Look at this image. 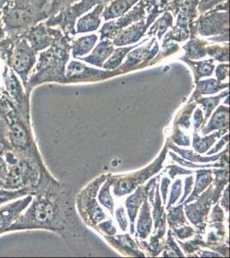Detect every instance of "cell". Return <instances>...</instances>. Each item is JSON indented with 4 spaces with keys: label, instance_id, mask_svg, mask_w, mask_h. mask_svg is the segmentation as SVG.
<instances>
[{
    "label": "cell",
    "instance_id": "e575fe53",
    "mask_svg": "<svg viewBox=\"0 0 230 258\" xmlns=\"http://www.w3.org/2000/svg\"><path fill=\"white\" fill-rule=\"evenodd\" d=\"M114 179H108L107 182H105V184L103 185L99 195L100 203H102L104 207H106L112 214H113V210H114V201H113V198L111 197L109 191H110L111 184L114 182Z\"/></svg>",
    "mask_w": 230,
    "mask_h": 258
},
{
    "label": "cell",
    "instance_id": "f546056e",
    "mask_svg": "<svg viewBox=\"0 0 230 258\" xmlns=\"http://www.w3.org/2000/svg\"><path fill=\"white\" fill-rule=\"evenodd\" d=\"M207 54L219 62L227 63L229 60V43L222 45H208Z\"/></svg>",
    "mask_w": 230,
    "mask_h": 258
},
{
    "label": "cell",
    "instance_id": "83f0119b",
    "mask_svg": "<svg viewBox=\"0 0 230 258\" xmlns=\"http://www.w3.org/2000/svg\"><path fill=\"white\" fill-rule=\"evenodd\" d=\"M139 44L133 45L131 47H120V48L114 49V53H112L113 55L108 59V61L103 64L102 68L106 70H116L117 68L122 64L123 60L125 59L129 52L134 49Z\"/></svg>",
    "mask_w": 230,
    "mask_h": 258
},
{
    "label": "cell",
    "instance_id": "b9f144b4",
    "mask_svg": "<svg viewBox=\"0 0 230 258\" xmlns=\"http://www.w3.org/2000/svg\"><path fill=\"white\" fill-rule=\"evenodd\" d=\"M167 248L169 249V251L165 253L164 255L166 256H170V255H177V256H182V253H181V249H179V247L176 245V243L174 242V239L172 238V234L171 232H169V238L167 241Z\"/></svg>",
    "mask_w": 230,
    "mask_h": 258
},
{
    "label": "cell",
    "instance_id": "ab89813d",
    "mask_svg": "<svg viewBox=\"0 0 230 258\" xmlns=\"http://www.w3.org/2000/svg\"><path fill=\"white\" fill-rule=\"evenodd\" d=\"M196 103H191L189 105L187 106V109L184 110L183 113L181 114V117L179 118V120H176L175 125H180L184 128H189L190 127V118H191V114H192L193 109H195Z\"/></svg>",
    "mask_w": 230,
    "mask_h": 258
},
{
    "label": "cell",
    "instance_id": "7402d4cb",
    "mask_svg": "<svg viewBox=\"0 0 230 258\" xmlns=\"http://www.w3.org/2000/svg\"><path fill=\"white\" fill-rule=\"evenodd\" d=\"M97 40L98 36L96 35H85L76 40H73L70 47L73 58L79 59L82 56L90 53L93 49Z\"/></svg>",
    "mask_w": 230,
    "mask_h": 258
},
{
    "label": "cell",
    "instance_id": "8992f818",
    "mask_svg": "<svg viewBox=\"0 0 230 258\" xmlns=\"http://www.w3.org/2000/svg\"><path fill=\"white\" fill-rule=\"evenodd\" d=\"M112 0H79L65 9L62 10L55 15L50 16L44 23L47 26L57 28L61 30L64 35L75 36L76 35V19L85 12H89L94 6L99 4H108Z\"/></svg>",
    "mask_w": 230,
    "mask_h": 258
},
{
    "label": "cell",
    "instance_id": "1f68e13d",
    "mask_svg": "<svg viewBox=\"0 0 230 258\" xmlns=\"http://www.w3.org/2000/svg\"><path fill=\"white\" fill-rule=\"evenodd\" d=\"M108 239L118 248L125 249L126 253H130V254L135 255H142V254L136 249L134 242L129 237L128 235L118 236L115 238H108Z\"/></svg>",
    "mask_w": 230,
    "mask_h": 258
},
{
    "label": "cell",
    "instance_id": "74e56055",
    "mask_svg": "<svg viewBox=\"0 0 230 258\" xmlns=\"http://www.w3.org/2000/svg\"><path fill=\"white\" fill-rule=\"evenodd\" d=\"M48 1V13L50 16L55 15L62 10L76 3L79 0H47Z\"/></svg>",
    "mask_w": 230,
    "mask_h": 258
},
{
    "label": "cell",
    "instance_id": "ba28073f",
    "mask_svg": "<svg viewBox=\"0 0 230 258\" xmlns=\"http://www.w3.org/2000/svg\"><path fill=\"white\" fill-rule=\"evenodd\" d=\"M153 1L154 0H139L133 7V9L128 11L119 18L118 20L104 24L100 30L101 41L104 39L113 40L119 33L125 30V28L130 26L133 23H137L138 21L145 18L147 12H149L153 5Z\"/></svg>",
    "mask_w": 230,
    "mask_h": 258
},
{
    "label": "cell",
    "instance_id": "ee69618b",
    "mask_svg": "<svg viewBox=\"0 0 230 258\" xmlns=\"http://www.w3.org/2000/svg\"><path fill=\"white\" fill-rule=\"evenodd\" d=\"M181 245L183 247V249L186 250V252L188 254L193 252L196 249H198V247L200 245H205L201 238H199V237H196L195 239L193 240L189 241V242H186V243H181L180 241Z\"/></svg>",
    "mask_w": 230,
    "mask_h": 258
},
{
    "label": "cell",
    "instance_id": "680465c9",
    "mask_svg": "<svg viewBox=\"0 0 230 258\" xmlns=\"http://www.w3.org/2000/svg\"><path fill=\"white\" fill-rule=\"evenodd\" d=\"M6 30H5V26H4L3 20H2V17H1V14H0V41L2 40V39L5 38L6 37Z\"/></svg>",
    "mask_w": 230,
    "mask_h": 258
},
{
    "label": "cell",
    "instance_id": "d6986e66",
    "mask_svg": "<svg viewBox=\"0 0 230 258\" xmlns=\"http://www.w3.org/2000/svg\"><path fill=\"white\" fill-rule=\"evenodd\" d=\"M139 0H114L104 7L102 13L105 21L119 18L130 11Z\"/></svg>",
    "mask_w": 230,
    "mask_h": 258
},
{
    "label": "cell",
    "instance_id": "d6a6232c",
    "mask_svg": "<svg viewBox=\"0 0 230 258\" xmlns=\"http://www.w3.org/2000/svg\"><path fill=\"white\" fill-rule=\"evenodd\" d=\"M169 147L171 149L175 151L176 153H179L180 155L184 158L185 159H187L188 161L192 162H199V163H208V162L216 161L219 158H221V155L223 154H218V155L213 156L210 158H204V157H201V156L197 155L195 153L192 152V151H187V150H181L178 147H175V146H169Z\"/></svg>",
    "mask_w": 230,
    "mask_h": 258
},
{
    "label": "cell",
    "instance_id": "4fadbf2b",
    "mask_svg": "<svg viewBox=\"0 0 230 258\" xmlns=\"http://www.w3.org/2000/svg\"><path fill=\"white\" fill-rule=\"evenodd\" d=\"M63 34L57 28L47 26L43 21L27 30L24 36L29 45L39 53L51 47Z\"/></svg>",
    "mask_w": 230,
    "mask_h": 258
},
{
    "label": "cell",
    "instance_id": "7bdbcfd3",
    "mask_svg": "<svg viewBox=\"0 0 230 258\" xmlns=\"http://www.w3.org/2000/svg\"><path fill=\"white\" fill-rule=\"evenodd\" d=\"M172 140L175 144L179 145V146H185V147L190 146L189 137L187 135H185L178 127L175 128V134L173 135Z\"/></svg>",
    "mask_w": 230,
    "mask_h": 258
},
{
    "label": "cell",
    "instance_id": "9f6ffc18",
    "mask_svg": "<svg viewBox=\"0 0 230 258\" xmlns=\"http://www.w3.org/2000/svg\"><path fill=\"white\" fill-rule=\"evenodd\" d=\"M228 135H226L225 137H223V138L221 139V141H220V142H219L218 144L216 145V147H215V148H213L211 151H210V153H208L209 155H211V154H213V153H216L218 152V151H220L221 150V147H223L226 143H227V141H228Z\"/></svg>",
    "mask_w": 230,
    "mask_h": 258
},
{
    "label": "cell",
    "instance_id": "7c38bea8",
    "mask_svg": "<svg viewBox=\"0 0 230 258\" xmlns=\"http://www.w3.org/2000/svg\"><path fill=\"white\" fill-rule=\"evenodd\" d=\"M166 153L167 147L163 150L160 157L151 165H149V167L131 176H125L124 179H118V182L114 185V193L117 197H122L125 194L130 193L131 191L137 188L138 185L145 182L147 179L149 178L162 169Z\"/></svg>",
    "mask_w": 230,
    "mask_h": 258
},
{
    "label": "cell",
    "instance_id": "9a60e30c",
    "mask_svg": "<svg viewBox=\"0 0 230 258\" xmlns=\"http://www.w3.org/2000/svg\"><path fill=\"white\" fill-rule=\"evenodd\" d=\"M213 186L203 194L198 199V202L189 206H186V212L188 219L192 224L204 232L205 228L204 221L206 220L207 214L210 210V204L212 203Z\"/></svg>",
    "mask_w": 230,
    "mask_h": 258
},
{
    "label": "cell",
    "instance_id": "6f0895ef",
    "mask_svg": "<svg viewBox=\"0 0 230 258\" xmlns=\"http://www.w3.org/2000/svg\"><path fill=\"white\" fill-rule=\"evenodd\" d=\"M221 205L226 209V211H228V187L226 188L224 192V196L221 199Z\"/></svg>",
    "mask_w": 230,
    "mask_h": 258
},
{
    "label": "cell",
    "instance_id": "60d3db41",
    "mask_svg": "<svg viewBox=\"0 0 230 258\" xmlns=\"http://www.w3.org/2000/svg\"><path fill=\"white\" fill-rule=\"evenodd\" d=\"M181 194V179H177L175 181V183L173 184L172 191H171V197L169 200V204L167 209H169L171 208V206L175 204V202L177 201L178 198L180 197Z\"/></svg>",
    "mask_w": 230,
    "mask_h": 258
},
{
    "label": "cell",
    "instance_id": "9c48e42d",
    "mask_svg": "<svg viewBox=\"0 0 230 258\" xmlns=\"http://www.w3.org/2000/svg\"><path fill=\"white\" fill-rule=\"evenodd\" d=\"M148 40L149 39L146 38L134 49L129 52L125 61L117 68L120 74L151 66L152 59L160 51V47L156 37H153L149 41Z\"/></svg>",
    "mask_w": 230,
    "mask_h": 258
},
{
    "label": "cell",
    "instance_id": "5bb4252c",
    "mask_svg": "<svg viewBox=\"0 0 230 258\" xmlns=\"http://www.w3.org/2000/svg\"><path fill=\"white\" fill-rule=\"evenodd\" d=\"M32 201V196H25L0 205V237L14 223Z\"/></svg>",
    "mask_w": 230,
    "mask_h": 258
},
{
    "label": "cell",
    "instance_id": "836d02e7",
    "mask_svg": "<svg viewBox=\"0 0 230 258\" xmlns=\"http://www.w3.org/2000/svg\"><path fill=\"white\" fill-rule=\"evenodd\" d=\"M214 173L216 174L215 179V189L213 191L212 203H217L219 198L221 197V190L228 182V171L225 170H215Z\"/></svg>",
    "mask_w": 230,
    "mask_h": 258
},
{
    "label": "cell",
    "instance_id": "52a82bcc",
    "mask_svg": "<svg viewBox=\"0 0 230 258\" xmlns=\"http://www.w3.org/2000/svg\"><path fill=\"white\" fill-rule=\"evenodd\" d=\"M37 55L38 53L29 45L24 35L16 39L8 67L14 71L24 87L36 64Z\"/></svg>",
    "mask_w": 230,
    "mask_h": 258
},
{
    "label": "cell",
    "instance_id": "e0dca14e",
    "mask_svg": "<svg viewBox=\"0 0 230 258\" xmlns=\"http://www.w3.org/2000/svg\"><path fill=\"white\" fill-rule=\"evenodd\" d=\"M114 46L113 41L109 39H104L100 41L99 44L96 46V48H94L93 52L90 55L79 59L98 68H102L106 59L109 58V56L114 53Z\"/></svg>",
    "mask_w": 230,
    "mask_h": 258
},
{
    "label": "cell",
    "instance_id": "6da1fadb",
    "mask_svg": "<svg viewBox=\"0 0 230 258\" xmlns=\"http://www.w3.org/2000/svg\"><path fill=\"white\" fill-rule=\"evenodd\" d=\"M66 195L47 169L41 170L32 201L6 233L47 230L61 233L67 226Z\"/></svg>",
    "mask_w": 230,
    "mask_h": 258
},
{
    "label": "cell",
    "instance_id": "c3c4849f",
    "mask_svg": "<svg viewBox=\"0 0 230 258\" xmlns=\"http://www.w3.org/2000/svg\"><path fill=\"white\" fill-rule=\"evenodd\" d=\"M169 175L171 176V178H174L177 175H187V174H192V171L191 170H184L180 166H176V165H172V166H169Z\"/></svg>",
    "mask_w": 230,
    "mask_h": 258
},
{
    "label": "cell",
    "instance_id": "2e32d148",
    "mask_svg": "<svg viewBox=\"0 0 230 258\" xmlns=\"http://www.w3.org/2000/svg\"><path fill=\"white\" fill-rule=\"evenodd\" d=\"M158 178H153L151 181L147 184L146 187H139L133 195H131L128 199L125 202V206L128 211L129 217L131 220V232L134 233V221L137 216V211L139 209L140 204L143 203L147 195L149 194V188H151V185L157 181Z\"/></svg>",
    "mask_w": 230,
    "mask_h": 258
},
{
    "label": "cell",
    "instance_id": "f5cc1de1",
    "mask_svg": "<svg viewBox=\"0 0 230 258\" xmlns=\"http://www.w3.org/2000/svg\"><path fill=\"white\" fill-rule=\"evenodd\" d=\"M192 184H193V177L192 176H189L186 179V187H185V194H184V197H182V199L180 202V204L183 203L185 202V200L187 198V196L189 195L190 192L192 190Z\"/></svg>",
    "mask_w": 230,
    "mask_h": 258
},
{
    "label": "cell",
    "instance_id": "d4e9b609",
    "mask_svg": "<svg viewBox=\"0 0 230 258\" xmlns=\"http://www.w3.org/2000/svg\"><path fill=\"white\" fill-rule=\"evenodd\" d=\"M152 219L149 212V205L147 199L143 200V204L140 211L137 223V234L139 238H146L151 231Z\"/></svg>",
    "mask_w": 230,
    "mask_h": 258
},
{
    "label": "cell",
    "instance_id": "e7e4bbea",
    "mask_svg": "<svg viewBox=\"0 0 230 258\" xmlns=\"http://www.w3.org/2000/svg\"><path fill=\"white\" fill-rule=\"evenodd\" d=\"M1 121H2V120H1V119H0V122H1Z\"/></svg>",
    "mask_w": 230,
    "mask_h": 258
},
{
    "label": "cell",
    "instance_id": "f1b7e54d",
    "mask_svg": "<svg viewBox=\"0 0 230 258\" xmlns=\"http://www.w3.org/2000/svg\"><path fill=\"white\" fill-rule=\"evenodd\" d=\"M227 128L220 129V131L215 133L213 135L205 137V138H201L198 136V134L195 133L193 135V148L198 152V153H204L207 150L209 149L213 143L216 141V138H219L220 136L227 133Z\"/></svg>",
    "mask_w": 230,
    "mask_h": 258
},
{
    "label": "cell",
    "instance_id": "d590c367",
    "mask_svg": "<svg viewBox=\"0 0 230 258\" xmlns=\"http://www.w3.org/2000/svg\"><path fill=\"white\" fill-rule=\"evenodd\" d=\"M166 220H168V222L172 228H176L186 223V218L182 211V206L179 205L177 208H175L169 212L168 216H166Z\"/></svg>",
    "mask_w": 230,
    "mask_h": 258
},
{
    "label": "cell",
    "instance_id": "44dd1931",
    "mask_svg": "<svg viewBox=\"0 0 230 258\" xmlns=\"http://www.w3.org/2000/svg\"><path fill=\"white\" fill-rule=\"evenodd\" d=\"M228 86H229L228 83L222 84L215 79H210V80H203V81L198 80V82H196V90L190 102L198 99L201 95L214 94L222 89L227 88Z\"/></svg>",
    "mask_w": 230,
    "mask_h": 258
},
{
    "label": "cell",
    "instance_id": "03108f58",
    "mask_svg": "<svg viewBox=\"0 0 230 258\" xmlns=\"http://www.w3.org/2000/svg\"><path fill=\"white\" fill-rule=\"evenodd\" d=\"M2 121H3V120H2ZM2 121H1V122H0V123H2Z\"/></svg>",
    "mask_w": 230,
    "mask_h": 258
},
{
    "label": "cell",
    "instance_id": "6125c7cd",
    "mask_svg": "<svg viewBox=\"0 0 230 258\" xmlns=\"http://www.w3.org/2000/svg\"><path fill=\"white\" fill-rule=\"evenodd\" d=\"M7 192H8L7 189H3V188H0V197H1V196H3V195H5L6 193H7Z\"/></svg>",
    "mask_w": 230,
    "mask_h": 258
},
{
    "label": "cell",
    "instance_id": "5b68a950",
    "mask_svg": "<svg viewBox=\"0 0 230 258\" xmlns=\"http://www.w3.org/2000/svg\"><path fill=\"white\" fill-rule=\"evenodd\" d=\"M194 34L213 42H228V1L201 14L194 22Z\"/></svg>",
    "mask_w": 230,
    "mask_h": 258
},
{
    "label": "cell",
    "instance_id": "ffe728a7",
    "mask_svg": "<svg viewBox=\"0 0 230 258\" xmlns=\"http://www.w3.org/2000/svg\"><path fill=\"white\" fill-rule=\"evenodd\" d=\"M209 41L202 40L194 36L190 38V41L183 47L185 50V58L192 60L200 59L207 55V47Z\"/></svg>",
    "mask_w": 230,
    "mask_h": 258
},
{
    "label": "cell",
    "instance_id": "be15d7a7",
    "mask_svg": "<svg viewBox=\"0 0 230 258\" xmlns=\"http://www.w3.org/2000/svg\"><path fill=\"white\" fill-rule=\"evenodd\" d=\"M0 188H3V182H1V181H0Z\"/></svg>",
    "mask_w": 230,
    "mask_h": 258
},
{
    "label": "cell",
    "instance_id": "f6af8a7d",
    "mask_svg": "<svg viewBox=\"0 0 230 258\" xmlns=\"http://www.w3.org/2000/svg\"><path fill=\"white\" fill-rule=\"evenodd\" d=\"M216 80L221 82L223 80H227V77L229 75V64L227 63H221L218 64L215 71Z\"/></svg>",
    "mask_w": 230,
    "mask_h": 258
},
{
    "label": "cell",
    "instance_id": "277c9868",
    "mask_svg": "<svg viewBox=\"0 0 230 258\" xmlns=\"http://www.w3.org/2000/svg\"><path fill=\"white\" fill-rule=\"evenodd\" d=\"M3 156L7 165V175L3 182L4 189L32 188L35 191L41 170L46 169L42 159L25 155L12 148L6 151Z\"/></svg>",
    "mask_w": 230,
    "mask_h": 258
},
{
    "label": "cell",
    "instance_id": "91938a15",
    "mask_svg": "<svg viewBox=\"0 0 230 258\" xmlns=\"http://www.w3.org/2000/svg\"><path fill=\"white\" fill-rule=\"evenodd\" d=\"M202 256H217L215 253L207 252V251H202Z\"/></svg>",
    "mask_w": 230,
    "mask_h": 258
},
{
    "label": "cell",
    "instance_id": "11a10c76",
    "mask_svg": "<svg viewBox=\"0 0 230 258\" xmlns=\"http://www.w3.org/2000/svg\"><path fill=\"white\" fill-rule=\"evenodd\" d=\"M170 4H171V11L173 12L174 16H176L179 10L181 8V6L183 5L187 0H169Z\"/></svg>",
    "mask_w": 230,
    "mask_h": 258
},
{
    "label": "cell",
    "instance_id": "484cf974",
    "mask_svg": "<svg viewBox=\"0 0 230 258\" xmlns=\"http://www.w3.org/2000/svg\"><path fill=\"white\" fill-rule=\"evenodd\" d=\"M174 24V16L169 12H163V16L154 22L150 27L148 35L154 36L157 35L159 40L163 38V35L167 32L169 28L173 27Z\"/></svg>",
    "mask_w": 230,
    "mask_h": 258
},
{
    "label": "cell",
    "instance_id": "681fc988",
    "mask_svg": "<svg viewBox=\"0 0 230 258\" xmlns=\"http://www.w3.org/2000/svg\"><path fill=\"white\" fill-rule=\"evenodd\" d=\"M223 212L218 205H216L213 209L212 214L210 217V222H221L223 220Z\"/></svg>",
    "mask_w": 230,
    "mask_h": 258
},
{
    "label": "cell",
    "instance_id": "7a4b0ae2",
    "mask_svg": "<svg viewBox=\"0 0 230 258\" xmlns=\"http://www.w3.org/2000/svg\"><path fill=\"white\" fill-rule=\"evenodd\" d=\"M73 36L63 35L51 47L39 53L35 68L24 88L31 96L33 90L46 83L65 84V67L70 59Z\"/></svg>",
    "mask_w": 230,
    "mask_h": 258
},
{
    "label": "cell",
    "instance_id": "db71d44e",
    "mask_svg": "<svg viewBox=\"0 0 230 258\" xmlns=\"http://www.w3.org/2000/svg\"><path fill=\"white\" fill-rule=\"evenodd\" d=\"M169 183H170V179L167 178V177H164L163 179V181H162V183H161V191H162V194H163V203H164V204L166 203L167 193H168Z\"/></svg>",
    "mask_w": 230,
    "mask_h": 258
},
{
    "label": "cell",
    "instance_id": "7dc6e473",
    "mask_svg": "<svg viewBox=\"0 0 230 258\" xmlns=\"http://www.w3.org/2000/svg\"><path fill=\"white\" fill-rule=\"evenodd\" d=\"M116 217L120 228L122 229V231H125L126 230V226H127V221H126V219H125V210H124L123 207L117 209Z\"/></svg>",
    "mask_w": 230,
    "mask_h": 258
},
{
    "label": "cell",
    "instance_id": "bcb514c9",
    "mask_svg": "<svg viewBox=\"0 0 230 258\" xmlns=\"http://www.w3.org/2000/svg\"><path fill=\"white\" fill-rule=\"evenodd\" d=\"M174 232L180 239H185V238H190L191 236H192L194 233V230L190 226H185V227H180V228H177V227L174 228Z\"/></svg>",
    "mask_w": 230,
    "mask_h": 258
},
{
    "label": "cell",
    "instance_id": "816d5d0a",
    "mask_svg": "<svg viewBox=\"0 0 230 258\" xmlns=\"http://www.w3.org/2000/svg\"><path fill=\"white\" fill-rule=\"evenodd\" d=\"M193 126L196 131L198 130L202 123H203V114H202V110L200 109H197L195 113H194V116H193Z\"/></svg>",
    "mask_w": 230,
    "mask_h": 258
},
{
    "label": "cell",
    "instance_id": "8d00e7d4",
    "mask_svg": "<svg viewBox=\"0 0 230 258\" xmlns=\"http://www.w3.org/2000/svg\"><path fill=\"white\" fill-rule=\"evenodd\" d=\"M34 194V189L32 188H22V189H18V190H8L7 193L5 194L3 196L0 197V205H2L4 203H9L11 201L18 199L20 197H25Z\"/></svg>",
    "mask_w": 230,
    "mask_h": 258
},
{
    "label": "cell",
    "instance_id": "94428289",
    "mask_svg": "<svg viewBox=\"0 0 230 258\" xmlns=\"http://www.w3.org/2000/svg\"><path fill=\"white\" fill-rule=\"evenodd\" d=\"M9 0H0V11L3 8L4 6H6V4L8 2Z\"/></svg>",
    "mask_w": 230,
    "mask_h": 258
},
{
    "label": "cell",
    "instance_id": "4dcf8cb0",
    "mask_svg": "<svg viewBox=\"0 0 230 258\" xmlns=\"http://www.w3.org/2000/svg\"><path fill=\"white\" fill-rule=\"evenodd\" d=\"M228 91H223L221 94L219 95L217 97H199L195 101L197 103H199L202 106V109L204 111L205 114V120L208 119L210 116V113L212 112L213 109L216 108V106L218 105L219 102L221 98L225 97H228Z\"/></svg>",
    "mask_w": 230,
    "mask_h": 258
},
{
    "label": "cell",
    "instance_id": "4316f807",
    "mask_svg": "<svg viewBox=\"0 0 230 258\" xmlns=\"http://www.w3.org/2000/svg\"><path fill=\"white\" fill-rule=\"evenodd\" d=\"M212 171L211 170H199L197 171V181H196L195 188L192 192L191 197L187 199V203H191L193 200L197 199L199 195L208 187V185L210 184L212 182V177H211Z\"/></svg>",
    "mask_w": 230,
    "mask_h": 258
},
{
    "label": "cell",
    "instance_id": "3957f363",
    "mask_svg": "<svg viewBox=\"0 0 230 258\" xmlns=\"http://www.w3.org/2000/svg\"><path fill=\"white\" fill-rule=\"evenodd\" d=\"M6 35L18 37L49 18L47 0H9L0 11Z\"/></svg>",
    "mask_w": 230,
    "mask_h": 258
},
{
    "label": "cell",
    "instance_id": "8fae6325",
    "mask_svg": "<svg viewBox=\"0 0 230 258\" xmlns=\"http://www.w3.org/2000/svg\"><path fill=\"white\" fill-rule=\"evenodd\" d=\"M117 70H98L89 68L81 62L73 61L65 68V84L76 82H96L119 75Z\"/></svg>",
    "mask_w": 230,
    "mask_h": 258
},
{
    "label": "cell",
    "instance_id": "30bf717a",
    "mask_svg": "<svg viewBox=\"0 0 230 258\" xmlns=\"http://www.w3.org/2000/svg\"><path fill=\"white\" fill-rule=\"evenodd\" d=\"M5 90L21 114L30 117V95L28 94L23 83L12 68L6 66L3 72Z\"/></svg>",
    "mask_w": 230,
    "mask_h": 258
},
{
    "label": "cell",
    "instance_id": "f907efd6",
    "mask_svg": "<svg viewBox=\"0 0 230 258\" xmlns=\"http://www.w3.org/2000/svg\"><path fill=\"white\" fill-rule=\"evenodd\" d=\"M99 227L102 229L103 232H106L107 234L114 235L116 233V229H115L110 220L106 221V222H103V223L100 224Z\"/></svg>",
    "mask_w": 230,
    "mask_h": 258
},
{
    "label": "cell",
    "instance_id": "f35d334b",
    "mask_svg": "<svg viewBox=\"0 0 230 258\" xmlns=\"http://www.w3.org/2000/svg\"><path fill=\"white\" fill-rule=\"evenodd\" d=\"M228 0H199L197 5V13L201 15L205 12H209L220 4L224 3Z\"/></svg>",
    "mask_w": 230,
    "mask_h": 258
},
{
    "label": "cell",
    "instance_id": "603a6c76",
    "mask_svg": "<svg viewBox=\"0 0 230 258\" xmlns=\"http://www.w3.org/2000/svg\"><path fill=\"white\" fill-rule=\"evenodd\" d=\"M181 59L192 68L193 74H194L195 83L198 82V80L203 77L212 75L215 71V64H214V59H207V60H203V61H195V60L187 59L183 56V57H181Z\"/></svg>",
    "mask_w": 230,
    "mask_h": 258
},
{
    "label": "cell",
    "instance_id": "cb8c5ba5",
    "mask_svg": "<svg viewBox=\"0 0 230 258\" xmlns=\"http://www.w3.org/2000/svg\"><path fill=\"white\" fill-rule=\"evenodd\" d=\"M228 112H229V109L227 107L220 106L213 114L210 122L203 128L202 134L206 135L214 130L227 128V126H228Z\"/></svg>",
    "mask_w": 230,
    "mask_h": 258
},
{
    "label": "cell",
    "instance_id": "ac0fdd59",
    "mask_svg": "<svg viewBox=\"0 0 230 258\" xmlns=\"http://www.w3.org/2000/svg\"><path fill=\"white\" fill-rule=\"evenodd\" d=\"M105 6V4H99L91 13L80 18L76 24V34L93 32L98 30L102 23L101 17Z\"/></svg>",
    "mask_w": 230,
    "mask_h": 258
}]
</instances>
